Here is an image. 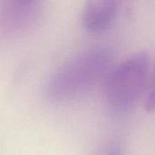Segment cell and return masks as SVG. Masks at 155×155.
<instances>
[{
  "label": "cell",
  "instance_id": "5b68a950",
  "mask_svg": "<svg viewBox=\"0 0 155 155\" xmlns=\"http://www.w3.org/2000/svg\"><path fill=\"white\" fill-rule=\"evenodd\" d=\"M104 155H124V153L119 146L114 145L106 151Z\"/></svg>",
  "mask_w": 155,
  "mask_h": 155
},
{
  "label": "cell",
  "instance_id": "6da1fadb",
  "mask_svg": "<svg viewBox=\"0 0 155 155\" xmlns=\"http://www.w3.org/2000/svg\"><path fill=\"white\" fill-rule=\"evenodd\" d=\"M113 54L105 46L85 50L67 61L47 81L45 93L55 103L72 101L104 80L111 69Z\"/></svg>",
  "mask_w": 155,
  "mask_h": 155
},
{
  "label": "cell",
  "instance_id": "3957f363",
  "mask_svg": "<svg viewBox=\"0 0 155 155\" xmlns=\"http://www.w3.org/2000/svg\"><path fill=\"white\" fill-rule=\"evenodd\" d=\"M126 0H86L83 23L86 29L99 33L110 28L117 19Z\"/></svg>",
  "mask_w": 155,
  "mask_h": 155
},
{
  "label": "cell",
  "instance_id": "7a4b0ae2",
  "mask_svg": "<svg viewBox=\"0 0 155 155\" xmlns=\"http://www.w3.org/2000/svg\"><path fill=\"white\" fill-rule=\"evenodd\" d=\"M149 56L139 52L110 69L104 78V96L117 114L130 112L148 87Z\"/></svg>",
  "mask_w": 155,
  "mask_h": 155
},
{
  "label": "cell",
  "instance_id": "277c9868",
  "mask_svg": "<svg viewBox=\"0 0 155 155\" xmlns=\"http://www.w3.org/2000/svg\"><path fill=\"white\" fill-rule=\"evenodd\" d=\"M145 109L147 112L155 111V64L151 81L148 84L147 94L145 97Z\"/></svg>",
  "mask_w": 155,
  "mask_h": 155
}]
</instances>
